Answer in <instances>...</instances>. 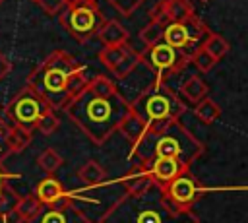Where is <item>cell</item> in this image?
Returning <instances> with one entry per match:
<instances>
[{
    "label": "cell",
    "instance_id": "1",
    "mask_svg": "<svg viewBox=\"0 0 248 223\" xmlns=\"http://www.w3.org/2000/svg\"><path fill=\"white\" fill-rule=\"evenodd\" d=\"M68 118L97 145L105 143L130 112V105L118 93L116 83L105 74H97L66 105Z\"/></svg>",
    "mask_w": 248,
    "mask_h": 223
},
{
    "label": "cell",
    "instance_id": "2",
    "mask_svg": "<svg viewBox=\"0 0 248 223\" xmlns=\"http://www.w3.org/2000/svg\"><path fill=\"white\" fill-rule=\"evenodd\" d=\"M85 83V66L66 50H52L27 76V87H31L52 111H64Z\"/></svg>",
    "mask_w": 248,
    "mask_h": 223
},
{
    "label": "cell",
    "instance_id": "3",
    "mask_svg": "<svg viewBox=\"0 0 248 223\" xmlns=\"http://www.w3.org/2000/svg\"><path fill=\"white\" fill-rule=\"evenodd\" d=\"M99 223H200L194 209L176 207L159 186L141 194L124 192L101 215Z\"/></svg>",
    "mask_w": 248,
    "mask_h": 223
},
{
    "label": "cell",
    "instance_id": "4",
    "mask_svg": "<svg viewBox=\"0 0 248 223\" xmlns=\"http://www.w3.org/2000/svg\"><path fill=\"white\" fill-rule=\"evenodd\" d=\"M203 142H200L180 120H172L159 128H149L141 142L132 147L128 157H136L140 165H145L157 157H169L190 169V165L203 155Z\"/></svg>",
    "mask_w": 248,
    "mask_h": 223
},
{
    "label": "cell",
    "instance_id": "5",
    "mask_svg": "<svg viewBox=\"0 0 248 223\" xmlns=\"http://www.w3.org/2000/svg\"><path fill=\"white\" fill-rule=\"evenodd\" d=\"M130 111L138 114L147 128H159L172 120H180V116L186 112V103L174 89L167 85V81L159 80L130 105Z\"/></svg>",
    "mask_w": 248,
    "mask_h": 223
},
{
    "label": "cell",
    "instance_id": "6",
    "mask_svg": "<svg viewBox=\"0 0 248 223\" xmlns=\"http://www.w3.org/2000/svg\"><path fill=\"white\" fill-rule=\"evenodd\" d=\"M58 19L60 25L79 43H87L89 39H93L105 23V16L99 10V4L89 0L66 2L64 10L58 14Z\"/></svg>",
    "mask_w": 248,
    "mask_h": 223
},
{
    "label": "cell",
    "instance_id": "7",
    "mask_svg": "<svg viewBox=\"0 0 248 223\" xmlns=\"http://www.w3.org/2000/svg\"><path fill=\"white\" fill-rule=\"evenodd\" d=\"M46 109H48L46 103H45L31 87L25 85L23 89H19V91L8 101V105L2 107V114H4V118H6L12 126H17V128H23V130L33 132L37 118H39Z\"/></svg>",
    "mask_w": 248,
    "mask_h": 223
},
{
    "label": "cell",
    "instance_id": "8",
    "mask_svg": "<svg viewBox=\"0 0 248 223\" xmlns=\"http://www.w3.org/2000/svg\"><path fill=\"white\" fill-rule=\"evenodd\" d=\"M209 29L207 25L194 14L192 17L180 21V23H169L163 33V43L169 45L170 48L182 52L184 56L192 58V54L202 48Z\"/></svg>",
    "mask_w": 248,
    "mask_h": 223
},
{
    "label": "cell",
    "instance_id": "9",
    "mask_svg": "<svg viewBox=\"0 0 248 223\" xmlns=\"http://www.w3.org/2000/svg\"><path fill=\"white\" fill-rule=\"evenodd\" d=\"M141 54H143V60L155 70L157 78L163 80V81H167L169 76H174V74L182 72L190 64V58L188 56H184L182 52L170 48L165 43H159V45L147 48Z\"/></svg>",
    "mask_w": 248,
    "mask_h": 223
},
{
    "label": "cell",
    "instance_id": "10",
    "mask_svg": "<svg viewBox=\"0 0 248 223\" xmlns=\"http://www.w3.org/2000/svg\"><path fill=\"white\" fill-rule=\"evenodd\" d=\"M155 81H159L155 70L141 58V62H140L126 78L120 80L122 87L116 85V89H118V93L124 97V101H126L128 105H132V103H134L138 97H141Z\"/></svg>",
    "mask_w": 248,
    "mask_h": 223
},
{
    "label": "cell",
    "instance_id": "11",
    "mask_svg": "<svg viewBox=\"0 0 248 223\" xmlns=\"http://www.w3.org/2000/svg\"><path fill=\"white\" fill-rule=\"evenodd\" d=\"M23 223H89V217L79 209L74 202V196L70 194L68 200L56 204V206H43L41 211Z\"/></svg>",
    "mask_w": 248,
    "mask_h": 223
},
{
    "label": "cell",
    "instance_id": "12",
    "mask_svg": "<svg viewBox=\"0 0 248 223\" xmlns=\"http://www.w3.org/2000/svg\"><path fill=\"white\" fill-rule=\"evenodd\" d=\"M161 190L180 209H192V206L196 204V200L203 194V188L194 180V176L190 173H184V175L176 176L174 180H170Z\"/></svg>",
    "mask_w": 248,
    "mask_h": 223
},
{
    "label": "cell",
    "instance_id": "13",
    "mask_svg": "<svg viewBox=\"0 0 248 223\" xmlns=\"http://www.w3.org/2000/svg\"><path fill=\"white\" fill-rule=\"evenodd\" d=\"M33 140V132L12 126L4 114L0 112V163H4L8 157L21 153Z\"/></svg>",
    "mask_w": 248,
    "mask_h": 223
},
{
    "label": "cell",
    "instance_id": "14",
    "mask_svg": "<svg viewBox=\"0 0 248 223\" xmlns=\"http://www.w3.org/2000/svg\"><path fill=\"white\" fill-rule=\"evenodd\" d=\"M138 165H140V163H138ZM141 167L147 169V173L151 175L155 186H159V188L167 186L170 180H174L176 176H180V175H184V173L190 171V169H188L186 165H182L180 161L169 159V157H157V159H153V161H149V163H145V165H141Z\"/></svg>",
    "mask_w": 248,
    "mask_h": 223
},
{
    "label": "cell",
    "instance_id": "15",
    "mask_svg": "<svg viewBox=\"0 0 248 223\" xmlns=\"http://www.w3.org/2000/svg\"><path fill=\"white\" fill-rule=\"evenodd\" d=\"M33 194L39 198L43 206H56L70 198V192H66L62 182L54 176H45L43 180H39Z\"/></svg>",
    "mask_w": 248,
    "mask_h": 223
},
{
    "label": "cell",
    "instance_id": "16",
    "mask_svg": "<svg viewBox=\"0 0 248 223\" xmlns=\"http://www.w3.org/2000/svg\"><path fill=\"white\" fill-rule=\"evenodd\" d=\"M97 37L103 43V47H122L128 43L130 35H128V29L118 19H105Z\"/></svg>",
    "mask_w": 248,
    "mask_h": 223
},
{
    "label": "cell",
    "instance_id": "17",
    "mask_svg": "<svg viewBox=\"0 0 248 223\" xmlns=\"http://www.w3.org/2000/svg\"><path fill=\"white\" fill-rule=\"evenodd\" d=\"M120 182L124 184V192H128V194H141L155 184L151 175L147 173V169L141 165H136L126 176L120 178Z\"/></svg>",
    "mask_w": 248,
    "mask_h": 223
},
{
    "label": "cell",
    "instance_id": "18",
    "mask_svg": "<svg viewBox=\"0 0 248 223\" xmlns=\"http://www.w3.org/2000/svg\"><path fill=\"white\" fill-rule=\"evenodd\" d=\"M147 124L138 116V114H134L132 111L122 118V122H120V126H118V130L116 132H120L128 142H130V145L134 147V145H138L140 142H141V138L147 134Z\"/></svg>",
    "mask_w": 248,
    "mask_h": 223
},
{
    "label": "cell",
    "instance_id": "19",
    "mask_svg": "<svg viewBox=\"0 0 248 223\" xmlns=\"http://www.w3.org/2000/svg\"><path fill=\"white\" fill-rule=\"evenodd\" d=\"M207 93H209V87H207V83H205L198 74L190 76V78L184 80L182 85H180V95H182V99L188 101V103H194V105H198L202 99H205Z\"/></svg>",
    "mask_w": 248,
    "mask_h": 223
},
{
    "label": "cell",
    "instance_id": "20",
    "mask_svg": "<svg viewBox=\"0 0 248 223\" xmlns=\"http://www.w3.org/2000/svg\"><path fill=\"white\" fill-rule=\"evenodd\" d=\"M41 207H43V204L39 202V198L35 194H25V196H19L16 200L12 213L17 217V223H23V221L33 219L41 211Z\"/></svg>",
    "mask_w": 248,
    "mask_h": 223
},
{
    "label": "cell",
    "instance_id": "21",
    "mask_svg": "<svg viewBox=\"0 0 248 223\" xmlns=\"http://www.w3.org/2000/svg\"><path fill=\"white\" fill-rule=\"evenodd\" d=\"M161 2L170 23H180L194 16V6L190 0H161Z\"/></svg>",
    "mask_w": 248,
    "mask_h": 223
},
{
    "label": "cell",
    "instance_id": "22",
    "mask_svg": "<svg viewBox=\"0 0 248 223\" xmlns=\"http://www.w3.org/2000/svg\"><path fill=\"white\" fill-rule=\"evenodd\" d=\"M105 176H107V171L93 159L85 161L79 169H78V178L85 184V186H99L105 182Z\"/></svg>",
    "mask_w": 248,
    "mask_h": 223
},
{
    "label": "cell",
    "instance_id": "23",
    "mask_svg": "<svg viewBox=\"0 0 248 223\" xmlns=\"http://www.w3.org/2000/svg\"><path fill=\"white\" fill-rule=\"evenodd\" d=\"M128 50H130V45H128V43L122 45V47H103V48L99 50V60H101V64H103L108 72H112V70L124 60V56L128 54Z\"/></svg>",
    "mask_w": 248,
    "mask_h": 223
},
{
    "label": "cell",
    "instance_id": "24",
    "mask_svg": "<svg viewBox=\"0 0 248 223\" xmlns=\"http://www.w3.org/2000/svg\"><path fill=\"white\" fill-rule=\"evenodd\" d=\"M64 163V157L54 149V147H46L37 155V165L41 171L46 173V176H52Z\"/></svg>",
    "mask_w": 248,
    "mask_h": 223
},
{
    "label": "cell",
    "instance_id": "25",
    "mask_svg": "<svg viewBox=\"0 0 248 223\" xmlns=\"http://www.w3.org/2000/svg\"><path fill=\"white\" fill-rule=\"evenodd\" d=\"M202 48H203L211 58L221 60V58L229 52V41H227L223 35L209 31L207 37H205V41H203V45H202Z\"/></svg>",
    "mask_w": 248,
    "mask_h": 223
},
{
    "label": "cell",
    "instance_id": "26",
    "mask_svg": "<svg viewBox=\"0 0 248 223\" xmlns=\"http://www.w3.org/2000/svg\"><path fill=\"white\" fill-rule=\"evenodd\" d=\"M194 114H196V118H198L200 122L211 124V122H215V120L221 116V107H219L213 99L205 97V99H202V101L194 107Z\"/></svg>",
    "mask_w": 248,
    "mask_h": 223
},
{
    "label": "cell",
    "instance_id": "27",
    "mask_svg": "<svg viewBox=\"0 0 248 223\" xmlns=\"http://www.w3.org/2000/svg\"><path fill=\"white\" fill-rule=\"evenodd\" d=\"M58 126H60V118H58L56 111L46 109V111L37 118V122H35V128H33V130H39L43 136H52V134L58 130Z\"/></svg>",
    "mask_w": 248,
    "mask_h": 223
},
{
    "label": "cell",
    "instance_id": "28",
    "mask_svg": "<svg viewBox=\"0 0 248 223\" xmlns=\"http://www.w3.org/2000/svg\"><path fill=\"white\" fill-rule=\"evenodd\" d=\"M141 58H143V54H141V52H138V50H134V48L130 47V50H128V54L124 56V60H122V62L112 70V76L120 81L122 78H126V76H128V74H130V72H132V70L141 62Z\"/></svg>",
    "mask_w": 248,
    "mask_h": 223
},
{
    "label": "cell",
    "instance_id": "29",
    "mask_svg": "<svg viewBox=\"0 0 248 223\" xmlns=\"http://www.w3.org/2000/svg\"><path fill=\"white\" fill-rule=\"evenodd\" d=\"M163 33H165V27L163 25H157L153 21H149L141 31H140V41L145 45V50L163 43Z\"/></svg>",
    "mask_w": 248,
    "mask_h": 223
},
{
    "label": "cell",
    "instance_id": "30",
    "mask_svg": "<svg viewBox=\"0 0 248 223\" xmlns=\"http://www.w3.org/2000/svg\"><path fill=\"white\" fill-rule=\"evenodd\" d=\"M17 198H19V194L10 186V182L0 186V217H2V221L8 219V215L12 213Z\"/></svg>",
    "mask_w": 248,
    "mask_h": 223
},
{
    "label": "cell",
    "instance_id": "31",
    "mask_svg": "<svg viewBox=\"0 0 248 223\" xmlns=\"http://www.w3.org/2000/svg\"><path fill=\"white\" fill-rule=\"evenodd\" d=\"M190 62L202 72V74H205V72H209L215 64H217V60L215 58H211L203 48H198L194 54H192V58H190Z\"/></svg>",
    "mask_w": 248,
    "mask_h": 223
},
{
    "label": "cell",
    "instance_id": "32",
    "mask_svg": "<svg viewBox=\"0 0 248 223\" xmlns=\"http://www.w3.org/2000/svg\"><path fill=\"white\" fill-rule=\"evenodd\" d=\"M118 14H122V16H132L145 0H107Z\"/></svg>",
    "mask_w": 248,
    "mask_h": 223
},
{
    "label": "cell",
    "instance_id": "33",
    "mask_svg": "<svg viewBox=\"0 0 248 223\" xmlns=\"http://www.w3.org/2000/svg\"><path fill=\"white\" fill-rule=\"evenodd\" d=\"M35 4H39V8H41L45 14L58 17V14H60V12L64 10V6H66V0H35Z\"/></svg>",
    "mask_w": 248,
    "mask_h": 223
},
{
    "label": "cell",
    "instance_id": "34",
    "mask_svg": "<svg viewBox=\"0 0 248 223\" xmlns=\"http://www.w3.org/2000/svg\"><path fill=\"white\" fill-rule=\"evenodd\" d=\"M149 21H153V23H157V25H163V27H167V25L170 23L169 17H167V14H165L163 2H157V4L149 10Z\"/></svg>",
    "mask_w": 248,
    "mask_h": 223
},
{
    "label": "cell",
    "instance_id": "35",
    "mask_svg": "<svg viewBox=\"0 0 248 223\" xmlns=\"http://www.w3.org/2000/svg\"><path fill=\"white\" fill-rule=\"evenodd\" d=\"M10 72H12V62H10V58H8L4 52H0V81H2Z\"/></svg>",
    "mask_w": 248,
    "mask_h": 223
},
{
    "label": "cell",
    "instance_id": "36",
    "mask_svg": "<svg viewBox=\"0 0 248 223\" xmlns=\"http://www.w3.org/2000/svg\"><path fill=\"white\" fill-rule=\"evenodd\" d=\"M16 178H19V175H16V173H10V171H6V169H4V165L0 163V186L8 184L10 180H16Z\"/></svg>",
    "mask_w": 248,
    "mask_h": 223
},
{
    "label": "cell",
    "instance_id": "37",
    "mask_svg": "<svg viewBox=\"0 0 248 223\" xmlns=\"http://www.w3.org/2000/svg\"><path fill=\"white\" fill-rule=\"evenodd\" d=\"M202 2H209V0H202Z\"/></svg>",
    "mask_w": 248,
    "mask_h": 223
},
{
    "label": "cell",
    "instance_id": "38",
    "mask_svg": "<svg viewBox=\"0 0 248 223\" xmlns=\"http://www.w3.org/2000/svg\"><path fill=\"white\" fill-rule=\"evenodd\" d=\"M2 2H4V0H0V4H2Z\"/></svg>",
    "mask_w": 248,
    "mask_h": 223
}]
</instances>
